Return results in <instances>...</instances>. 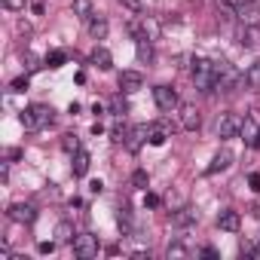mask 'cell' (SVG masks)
Returning <instances> with one entry per match:
<instances>
[{
	"label": "cell",
	"instance_id": "cell-25",
	"mask_svg": "<svg viewBox=\"0 0 260 260\" xmlns=\"http://www.w3.org/2000/svg\"><path fill=\"white\" fill-rule=\"evenodd\" d=\"M217 4H220V10H230V13H236V10L245 4V0H217Z\"/></svg>",
	"mask_w": 260,
	"mask_h": 260
},
{
	"label": "cell",
	"instance_id": "cell-24",
	"mask_svg": "<svg viewBox=\"0 0 260 260\" xmlns=\"http://www.w3.org/2000/svg\"><path fill=\"white\" fill-rule=\"evenodd\" d=\"M110 135H113V141H125V138H128V125H125V122H116Z\"/></svg>",
	"mask_w": 260,
	"mask_h": 260
},
{
	"label": "cell",
	"instance_id": "cell-23",
	"mask_svg": "<svg viewBox=\"0 0 260 260\" xmlns=\"http://www.w3.org/2000/svg\"><path fill=\"white\" fill-rule=\"evenodd\" d=\"M132 184H135V187H141V190H147V184H150V178H147V172H144V169H138V172L132 175Z\"/></svg>",
	"mask_w": 260,
	"mask_h": 260
},
{
	"label": "cell",
	"instance_id": "cell-19",
	"mask_svg": "<svg viewBox=\"0 0 260 260\" xmlns=\"http://www.w3.org/2000/svg\"><path fill=\"white\" fill-rule=\"evenodd\" d=\"M74 223H68V220H61L58 226H55V242H74Z\"/></svg>",
	"mask_w": 260,
	"mask_h": 260
},
{
	"label": "cell",
	"instance_id": "cell-32",
	"mask_svg": "<svg viewBox=\"0 0 260 260\" xmlns=\"http://www.w3.org/2000/svg\"><path fill=\"white\" fill-rule=\"evenodd\" d=\"M89 190H92V193H101V190H104V184H101V181H92V184H89Z\"/></svg>",
	"mask_w": 260,
	"mask_h": 260
},
{
	"label": "cell",
	"instance_id": "cell-28",
	"mask_svg": "<svg viewBox=\"0 0 260 260\" xmlns=\"http://www.w3.org/2000/svg\"><path fill=\"white\" fill-rule=\"evenodd\" d=\"M28 89V77H19V80H13V92H25Z\"/></svg>",
	"mask_w": 260,
	"mask_h": 260
},
{
	"label": "cell",
	"instance_id": "cell-11",
	"mask_svg": "<svg viewBox=\"0 0 260 260\" xmlns=\"http://www.w3.org/2000/svg\"><path fill=\"white\" fill-rule=\"evenodd\" d=\"M119 89L122 92H138V89H144V74H138V71H122L119 74Z\"/></svg>",
	"mask_w": 260,
	"mask_h": 260
},
{
	"label": "cell",
	"instance_id": "cell-29",
	"mask_svg": "<svg viewBox=\"0 0 260 260\" xmlns=\"http://www.w3.org/2000/svg\"><path fill=\"white\" fill-rule=\"evenodd\" d=\"M64 150H80V144H77L74 135H64Z\"/></svg>",
	"mask_w": 260,
	"mask_h": 260
},
{
	"label": "cell",
	"instance_id": "cell-3",
	"mask_svg": "<svg viewBox=\"0 0 260 260\" xmlns=\"http://www.w3.org/2000/svg\"><path fill=\"white\" fill-rule=\"evenodd\" d=\"M52 119V110L46 104H31L22 110V125L28 128V132H40V128Z\"/></svg>",
	"mask_w": 260,
	"mask_h": 260
},
{
	"label": "cell",
	"instance_id": "cell-14",
	"mask_svg": "<svg viewBox=\"0 0 260 260\" xmlns=\"http://www.w3.org/2000/svg\"><path fill=\"white\" fill-rule=\"evenodd\" d=\"M89 61H92L98 71H110V68H113V55H110L104 46H95V49H92V55H89Z\"/></svg>",
	"mask_w": 260,
	"mask_h": 260
},
{
	"label": "cell",
	"instance_id": "cell-13",
	"mask_svg": "<svg viewBox=\"0 0 260 260\" xmlns=\"http://www.w3.org/2000/svg\"><path fill=\"white\" fill-rule=\"evenodd\" d=\"M147 132H150V125H135V128H128V138H125V147L128 150H141V144L147 141Z\"/></svg>",
	"mask_w": 260,
	"mask_h": 260
},
{
	"label": "cell",
	"instance_id": "cell-7",
	"mask_svg": "<svg viewBox=\"0 0 260 260\" xmlns=\"http://www.w3.org/2000/svg\"><path fill=\"white\" fill-rule=\"evenodd\" d=\"M7 214H10V220H16V223H34L37 220V208L31 205V202H13L10 208H7Z\"/></svg>",
	"mask_w": 260,
	"mask_h": 260
},
{
	"label": "cell",
	"instance_id": "cell-20",
	"mask_svg": "<svg viewBox=\"0 0 260 260\" xmlns=\"http://www.w3.org/2000/svg\"><path fill=\"white\" fill-rule=\"evenodd\" d=\"M89 31H92L95 40H104V37H107V22H104V19H92V22H89Z\"/></svg>",
	"mask_w": 260,
	"mask_h": 260
},
{
	"label": "cell",
	"instance_id": "cell-27",
	"mask_svg": "<svg viewBox=\"0 0 260 260\" xmlns=\"http://www.w3.org/2000/svg\"><path fill=\"white\" fill-rule=\"evenodd\" d=\"M4 7L16 13V10H25V0H4Z\"/></svg>",
	"mask_w": 260,
	"mask_h": 260
},
{
	"label": "cell",
	"instance_id": "cell-5",
	"mask_svg": "<svg viewBox=\"0 0 260 260\" xmlns=\"http://www.w3.org/2000/svg\"><path fill=\"white\" fill-rule=\"evenodd\" d=\"M178 119H181V128H187V132H196L202 125V113L196 104H178Z\"/></svg>",
	"mask_w": 260,
	"mask_h": 260
},
{
	"label": "cell",
	"instance_id": "cell-6",
	"mask_svg": "<svg viewBox=\"0 0 260 260\" xmlns=\"http://www.w3.org/2000/svg\"><path fill=\"white\" fill-rule=\"evenodd\" d=\"M242 132V116L239 113H220V119H217V135L220 138H236Z\"/></svg>",
	"mask_w": 260,
	"mask_h": 260
},
{
	"label": "cell",
	"instance_id": "cell-22",
	"mask_svg": "<svg viewBox=\"0 0 260 260\" xmlns=\"http://www.w3.org/2000/svg\"><path fill=\"white\" fill-rule=\"evenodd\" d=\"M64 58H68V55L58 49V52H49V55H46V64H49V68H61V64H64Z\"/></svg>",
	"mask_w": 260,
	"mask_h": 260
},
{
	"label": "cell",
	"instance_id": "cell-8",
	"mask_svg": "<svg viewBox=\"0 0 260 260\" xmlns=\"http://www.w3.org/2000/svg\"><path fill=\"white\" fill-rule=\"evenodd\" d=\"M153 101H156L159 110H169V113L178 110V104H181V101H178V92H175L172 86H156V89H153Z\"/></svg>",
	"mask_w": 260,
	"mask_h": 260
},
{
	"label": "cell",
	"instance_id": "cell-1",
	"mask_svg": "<svg viewBox=\"0 0 260 260\" xmlns=\"http://www.w3.org/2000/svg\"><path fill=\"white\" fill-rule=\"evenodd\" d=\"M190 74H193V83H196V89H202V92H211V86H214V61H208V58L196 55V58L190 61Z\"/></svg>",
	"mask_w": 260,
	"mask_h": 260
},
{
	"label": "cell",
	"instance_id": "cell-35",
	"mask_svg": "<svg viewBox=\"0 0 260 260\" xmlns=\"http://www.w3.org/2000/svg\"><path fill=\"white\" fill-rule=\"evenodd\" d=\"M125 4H128V10H135V13L141 10V4H138V0H125Z\"/></svg>",
	"mask_w": 260,
	"mask_h": 260
},
{
	"label": "cell",
	"instance_id": "cell-34",
	"mask_svg": "<svg viewBox=\"0 0 260 260\" xmlns=\"http://www.w3.org/2000/svg\"><path fill=\"white\" fill-rule=\"evenodd\" d=\"M144 205H150V208H156V205H159V199H156V196H147V199H144Z\"/></svg>",
	"mask_w": 260,
	"mask_h": 260
},
{
	"label": "cell",
	"instance_id": "cell-17",
	"mask_svg": "<svg viewBox=\"0 0 260 260\" xmlns=\"http://www.w3.org/2000/svg\"><path fill=\"white\" fill-rule=\"evenodd\" d=\"M86 172H89V153L86 150H77V156H74V175L77 178H86Z\"/></svg>",
	"mask_w": 260,
	"mask_h": 260
},
{
	"label": "cell",
	"instance_id": "cell-31",
	"mask_svg": "<svg viewBox=\"0 0 260 260\" xmlns=\"http://www.w3.org/2000/svg\"><path fill=\"white\" fill-rule=\"evenodd\" d=\"M0 260H16V257H13V251H10V248H0Z\"/></svg>",
	"mask_w": 260,
	"mask_h": 260
},
{
	"label": "cell",
	"instance_id": "cell-26",
	"mask_svg": "<svg viewBox=\"0 0 260 260\" xmlns=\"http://www.w3.org/2000/svg\"><path fill=\"white\" fill-rule=\"evenodd\" d=\"M166 254H169V257H187V248L175 242V245H169V251H166Z\"/></svg>",
	"mask_w": 260,
	"mask_h": 260
},
{
	"label": "cell",
	"instance_id": "cell-12",
	"mask_svg": "<svg viewBox=\"0 0 260 260\" xmlns=\"http://www.w3.org/2000/svg\"><path fill=\"white\" fill-rule=\"evenodd\" d=\"M217 226H220V230H226V233H239V226H242V217H239V211H233V208H223V211L217 214Z\"/></svg>",
	"mask_w": 260,
	"mask_h": 260
},
{
	"label": "cell",
	"instance_id": "cell-9",
	"mask_svg": "<svg viewBox=\"0 0 260 260\" xmlns=\"http://www.w3.org/2000/svg\"><path fill=\"white\" fill-rule=\"evenodd\" d=\"M236 40H239V46H245V49H257V46H260V25H242V28L236 31Z\"/></svg>",
	"mask_w": 260,
	"mask_h": 260
},
{
	"label": "cell",
	"instance_id": "cell-18",
	"mask_svg": "<svg viewBox=\"0 0 260 260\" xmlns=\"http://www.w3.org/2000/svg\"><path fill=\"white\" fill-rule=\"evenodd\" d=\"M172 223H175V226H193V223H196V211H193V208H181V211L172 217Z\"/></svg>",
	"mask_w": 260,
	"mask_h": 260
},
{
	"label": "cell",
	"instance_id": "cell-15",
	"mask_svg": "<svg viewBox=\"0 0 260 260\" xmlns=\"http://www.w3.org/2000/svg\"><path fill=\"white\" fill-rule=\"evenodd\" d=\"M230 166H233V150H226V147H223V150H220V153H217V156L211 159V166H208V175H217V172H226Z\"/></svg>",
	"mask_w": 260,
	"mask_h": 260
},
{
	"label": "cell",
	"instance_id": "cell-30",
	"mask_svg": "<svg viewBox=\"0 0 260 260\" xmlns=\"http://www.w3.org/2000/svg\"><path fill=\"white\" fill-rule=\"evenodd\" d=\"M37 251H40V254H52V251H55V242H40Z\"/></svg>",
	"mask_w": 260,
	"mask_h": 260
},
{
	"label": "cell",
	"instance_id": "cell-10",
	"mask_svg": "<svg viewBox=\"0 0 260 260\" xmlns=\"http://www.w3.org/2000/svg\"><path fill=\"white\" fill-rule=\"evenodd\" d=\"M172 138V128H169V122L162 119V122H150V132H147V141L153 144V147H162L166 141Z\"/></svg>",
	"mask_w": 260,
	"mask_h": 260
},
{
	"label": "cell",
	"instance_id": "cell-16",
	"mask_svg": "<svg viewBox=\"0 0 260 260\" xmlns=\"http://www.w3.org/2000/svg\"><path fill=\"white\" fill-rule=\"evenodd\" d=\"M74 16H77V19H83V22H92V19H95L92 0H74Z\"/></svg>",
	"mask_w": 260,
	"mask_h": 260
},
{
	"label": "cell",
	"instance_id": "cell-4",
	"mask_svg": "<svg viewBox=\"0 0 260 260\" xmlns=\"http://www.w3.org/2000/svg\"><path fill=\"white\" fill-rule=\"evenodd\" d=\"M74 254H77L80 260L98 257V236H92V233H77V236H74Z\"/></svg>",
	"mask_w": 260,
	"mask_h": 260
},
{
	"label": "cell",
	"instance_id": "cell-33",
	"mask_svg": "<svg viewBox=\"0 0 260 260\" xmlns=\"http://www.w3.org/2000/svg\"><path fill=\"white\" fill-rule=\"evenodd\" d=\"M251 190H257V193H260V175H251Z\"/></svg>",
	"mask_w": 260,
	"mask_h": 260
},
{
	"label": "cell",
	"instance_id": "cell-2",
	"mask_svg": "<svg viewBox=\"0 0 260 260\" xmlns=\"http://www.w3.org/2000/svg\"><path fill=\"white\" fill-rule=\"evenodd\" d=\"M242 83V74L230 68V61H214V86L211 92H236V86Z\"/></svg>",
	"mask_w": 260,
	"mask_h": 260
},
{
	"label": "cell",
	"instance_id": "cell-21",
	"mask_svg": "<svg viewBox=\"0 0 260 260\" xmlns=\"http://www.w3.org/2000/svg\"><path fill=\"white\" fill-rule=\"evenodd\" d=\"M138 43V58L141 61H153V46H150V40H135Z\"/></svg>",
	"mask_w": 260,
	"mask_h": 260
}]
</instances>
